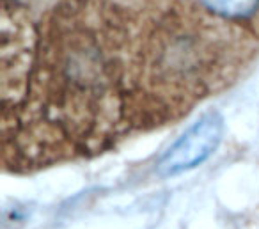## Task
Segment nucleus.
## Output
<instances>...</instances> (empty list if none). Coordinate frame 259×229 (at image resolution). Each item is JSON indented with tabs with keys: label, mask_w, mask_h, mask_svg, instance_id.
Segmentation results:
<instances>
[{
	"label": "nucleus",
	"mask_w": 259,
	"mask_h": 229,
	"mask_svg": "<svg viewBox=\"0 0 259 229\" xmlns=\"http://www.w3.org/2000/svg\"><path fill=\"white\" fill-rule=\"evenodd\" d=\"M206 9L259 34V0H199Z\"/></svg>",
	"instance_id": "nucleus-3"
},
{
	"label": "nucleus",
	"mask_w": 259,
	"mask_h": 229,
	"mask_svg": "<svg viewBox=\"0 0 259 229\" xmlns=\"http://www.w3.org/2000/svg\"><path fill=\"white\" fill-rule=\"evenodd\" d=\"M224 137V119L219 112H208L190 126L156 165L162 178H172L204 164L220 146Z\"/></svg>",
	"instance_id": "nucleus-2"
},
{
	"label": "nucleus",
	"mask_w": 259,
	"mask_h": 229,
	"mask_svg": "<svg viewBox=\"0 0 259 229\" xmlns=\"http://www.w3.org/2000/svg\"><path fill=\"white\" fill-rule=\"evenodd\" d=\"M259 34L199 0H2V165L96 157L233 86Z\"/></svg>",
	"instance_id": "nucleus-1"
}]
</instances>
